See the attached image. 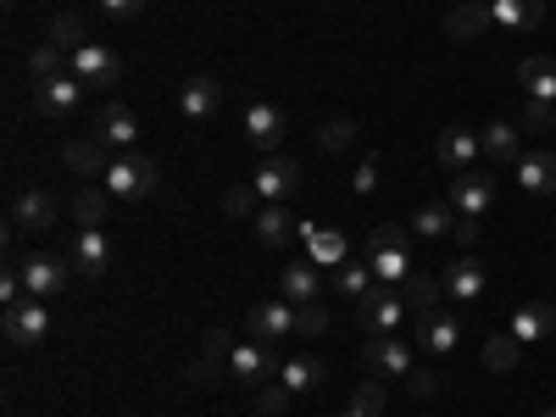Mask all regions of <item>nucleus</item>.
Here are the masks:
<instances>
[{"label":"nucleus","instance_id":"1","mask_svg":"<svg viewBox=\"0 0 556 417\" xmlns=\"http://www.w3.org/2000/svg\"><path fill=\"white\" fill-rule=\"evenodd\" d=\"M156 184H162V167L151 156H139V151H117L106 178H101V190L112 201H151L156 195Z\"/></svg>","mask_w":556,"mask_h":417},{"label":"nucleus","instance_id":"2","mask_svg":"<svg viewBox=\"0 0 556 417\" xmlns=\"http://www.w3.org/2000/svg\"><path fill=\"white\" fill-rule=\"evenodd\" d=\"M17 273H23V290L34 301H51L67 290V278H73V262L56 256V251H34V256H17Z\"/></svg>","mask_w":556,"mask_h":417},{"label":"nucleus","instance_id":"3","mask_svg":"<svg viewBox=\"0 0 556 417\" xmlns=\"http://www.w3.org/2000/svg\"><path fill=\"white\" fill-rule=\"evenodd\" d=\"M356 312H362V329L367 334H395L401 323L412 317L406 312V295H401V285H374L362 301H356Z\"/></svg>","mask_w":556,"mask_h":417},{"label":"nucleus","instance_id":"4","mask_svg":"<svg viewBox=\"0 0 556 417\" xmlns=\"http://www.w3.org/2000/svg\"><path fill=\"white\" fill-rule=\"evenodd\" d=\"M67 73L84 78V84H96V89H106V84L123 78V51H112V45H101V39H84L78 51L67 56Z\"/></svg>","mask_w":556,"mask_h":417},{"label":"nucleus","instance_id":"5","mask_svg":"<svg viewBox=\"0 0 556 417\" xmlns=\"http://www.w3.org/2000/svg\"><path fill=\"white\" fill-rule=\"evenodd\" d=\"M251 190L262 195V206H290V201L301 195V162L267 156V162L256 167V178H251Z\"/></svg>","mask_w":556,"mask_h":417},{"label":"nucleus","instance_id":"6","mask_svg":"<svg viewBox=\"0 0 556 417\" xmlns=\"http://www.w3.org/2000/svg\"><path fill=\"white\" fill-rule=\"evenodd\" d=\"M451 206H456V217H484V212L495 206V184H490V173H479V167L451 173Z\"/></svg>","mask_w":556,"mask_h":417},{"label":"nucleus","instance_id":"7","mask_svg":"<svg viewBox=\"0 0 556 417\" xmlns=\"http://www.w3.org/2000/svg\"><path fill=\"white\" fill-rule=\"evenodd\" d=\"M45 334H51V312H45V301H17V306H7V340L12 345H45Z\"/></svg>","mask_w":556,"mask_h":417},{"label":"nucleus","instance_id":"8","mask_svg":"<svg viewBox=\"0 0 556 417\" xmlns=\"http://www.w3.org/2000/svg\"><path fill=\"white\" fill-rule=\"evenodd\" d=\"M78 101H84V78H73V73L34 84V112H39V117H73Z\"/></svg>","mask_w":556,"mask_h":417},{"label":"nucleus","instance_id":"9","mask_svg":"<svg viewBox=\"0 0 556 417\" xmlns=\"http://www.w3.org/2000/svg\"><path fill=\"white\" fill-rule=\"evenodd\" d=\"M295 301H262V306H251V340H267V345H278V340H290V334H301L295 329Z\"/></svg>","mask_w":556,"mask_h":417},{"label":"nucleus","instance_id":"10","mask_svg":"<svg viewBox=\"0 0 556 417\" xmlns=\"http://www.w3.org/2000/svg\"><path fill=\"white\" fill-rule=\"evenodd\" d=\"M251 223H256V240H262V245H273V251H285V245H295V240H306V235H312V228H306L290 206H262Z\"/></svg>","mask_w":556,"mask_h":417},{"label":"nucleus","instance_id":"11","mask_svg":"<svg viewBox=\"0 0 556 417\" xmlns=\"http://www.w3.org/2000/svg\"><path fill=\"white\" fill-rule=\"evenodd\" d=\"M273 367H278L273 345L267 340H251V345H235V356H228V379H235L240 390H256Z\"/></svg>","mask_w":556,"mask_h":417},{"label":"nucleus","instance_id":"12","mask_svg":"<svg viewBox=\"0 0 556 417\" xmlns=\"http://www.w3.org/2000/svg\"><path fill=\"white\" fill-rule=\"evenodd\" d=\"M362 362L374 367V374L406 379V374H412V345H401L395 334H367V345H362Z\"/></svg>","mask_w":556,"mask_h":417},{"label":"nucleus","instance_id":"13","mask_svg":"<svg viewBox=\"0 0 556 417\" xmlns=\"http://www.w3.org/2000/svg\"><path fill=\"white\" fill-rule=\"evenodd\" d=\"M434 156H440V167H451V173H468V167L484 156V139H479L473 128H445L440 146H434Z\"/></svg>","mask_w":556,"mask_h":417},{"label":"nucleus","instance_id":"14","mask_svg":"<svg viewBox=\"0 0 556 417\" xmlns=\"http://www.w3.org/2000/svg\"><path fill=\"white\" fill-rule=\"evenodd\" d=\"M223 106V84L212 78V73H195V78H184V89H178V112L184 117H212Z\"/></svg>","mask_w":556,"mask_h":417},{"label":"nucleus","instance_id":"15","mask_svg":"<svg viewBox=\"0 0 556 417\" xmlns=\"http://www.w3.org/2000/svg\"><path fill=\"white\" fill-rule=\"evenodd\" d=\"M518 190H523V195H540V201L556 195V156H551V151L518 156Z\"/></svg>","mask_w":556,"mask_h":417},{"label":"nucleus","instance_id":"16","mask_svg":"<svg viewBox=\"0 0 556 417\" xmlns=\"http://www.w3.org/2000/svg\"><path fill=\"white\" fill-rule=\"evenodd\" d=\"M323 379H329V367H323L317 356H290V362H278V384H285L290 395H317Z\"/></svg>","mask_w":556,"mask_h":417},{"label":"nucleus","instance_id":"17","mask_svg":"<svg viewBox=\"0 0 556 417\" xmlns=\"http://www.w3.org/2000/svg\"><path fill=\"white\" fill-rule=\"evenodd\" d=\"M285 128H290V117L278 112V106H267V101H256L251 112H245V139L256 151H273L278 139H285Z\"/></svg>","mask_w":556,"mask_h":417},{"label":"nucleus","instance_id":"18","mask_svg":"<svg viewBox=\"0 0 556 417\" xmlns=\"http://www.w3.org/2000/svg\"><path fill=\"white\" fill-rule=\"evenodd\" d=\"M462 340V323L451 312H434V317H417V351H429V356H445L456 351Z\"/></svg>","mask_w":556,"mask_h":417},{"label":"nucleus","instance_id":"19","mask_svg":"<svg viewBox=\"0 0 556 417\" xmlns=\"http://www.w3.org/2000/svg\"><path fill=\"white\" fill-rule=\"evenodd\" d=\"M106 262H112V240L101 235V228H78V240H73V267H78L84 278H101Z\"/></svg>","mask_w":556,"mask_h":417},{"label":"nucleus","instance_id":"20","mask_svg":"<svg viewBox=\"0 0 556 417\" xmlns=\"http://www.w3.org/2000/svg\"><path fill=\"white\" fill-rule=\"evenodd\" d=\"M513 334H518L523 345H545V340L556 334V312H551L545 301H523V306L513 312Z\"/></svg>","mask_w":556,"mask_h":417},{"label":"nucleus","instance_id":"21","mask_svg":"<svg viewBox=\"0 0 556 417\" xmlns=\"http://www.w3.org/2000/svg\"><path fill=\"white\" fill-rule=\"evenodd\" d=\"M278 295L295 301V306L317 301V295H323V267H317V262H290L285 278H278Z\"/></svg>","mask_w":556,"mask_h":417},{"label":"nucleus","instance_id":"22","mask_svg":"<svg viewBox=\"0 0 556 417\" xmlns=\"http://www.w3.org/2000/svg\"><path fill=\"white\" fill-rule=\"evenodd\" d=\"M51 223H56V201L45 195V190L17 195V206H12V235H34V228H51Z\"/></svg>","mask_w":556,"mask_h":417},{"label":"nucleus","instance_id":"23","mask_svg":"<svg viewBox=\"0 0 556 417\" xmlns=\"http://www.w3.org/2000/svg\"><path fill=\"white\" fill-rule=\"evenodd\" d=\"M367 267L379 285H406L412 278V245H367Z\"/></svg>","mask_w":556,"mask_h":417},{"label":"nucleus","instance_id":"24","mask_svg":"<svg viewBox=\"0 0 556 417\" xmlns=\"http://www.w3.org/2000/svg\"><path fill=\"white\" fill-rule=\"evenodd\" d=\"M96 139H101V146H134V139H139V117L128 112V106H101V117H96Z\"/></svg>","mask_w":556,"mask_h":417},{"label":"nucleus","instance_id":"25","mask_svg":"<svg viewBox=\"0 0 556 417\" xmlns=\"http://www.w3.org/2000/svg\"><path fill=\"white\" fill-rule=\"evenodd\" d=\"M445 295H451V301H479V295H484V267H479L473 256H456V262L445 267Z\"/></svg>","mask_w":556,"mask_h":417},{"label":"nucleus","instance_id":"26","mask_svg":"<svg viewBox=\"0 0 556 417\" xmlns=\"http://www.w3.org/2000/svg\"><path fill=\"white\" fill-rule=\"evenodd\" d=\"M401 295H406V312L412 317H434V312H445V285H434V278L429 273H412L406 278V285H401Z\"/></svg>","mask_w":556,"mask_h":417},{"label":"nucleus","instance_id":"27","mask_svg":"<svg viewBox=\"0 0 556 417\" xmlns=\"http://www.w3.org/2000/svg\"><path fill=\"white\" fill-rule=\"evenodd\" d=\"M490 7V23L501 28H540L545 17V0H484Z\"/></svg>","mask_w":556,"mask_h":417},{"label":"nucleus","instance_id":"28","mask_svg":"<svg viewBox=\"0 0 556 417\" xmlns=\"http://www.w3.org/2000/svg\"><path fill=\"white\" fill-rule=\"evenodd\" d=\"M67 167H73L78 178H106L112 156H106V146H101V139L89 134V139H73V146H67Z\"/></svg>","mask_w":556,"mask_h":417},{"label":"nucleus","instance_id":"29","mask_svg":"<svg viewBox=\"0 0 556 417\" xmlns=\"http://www.w3.org/2000/svg\"><path fill=\"white\" fill-rule=\"evenodd\" d=\"M518 78H523V96H529V101H551V106H556V62H551V56H529V62L518 67Z\"/></svg>","mask_w":556,"mask_h":417},{"label":"nucleus","instance_id":"30","mask_svg":"<svg viewBox=\"0 0 556 417\" xmlns=\"http://www.w3.org/2000/svg\"><path fill=\"white\" fill-rule=\"evenodd\" d=\"M479 139H484V156H490V162L518 167V156H523V151H518V123H484Z\"/></svg>","mask_w":556,"mask_h":417},{"label":"nucleus","instance_id":"31","mask_svg":"<svg viewBox=\"0 0 556 417\" xmlns=\"http://www.w3.org/2000/svg\"><path fill=\"white\" fill-rule=\"evenodd\" d=\"M329 290L345 295V301H362L367 290H374V267H367V256H362V262H340L334 278H329Z\"/></svg>","mask_w":556,"mask_h":417},{"label":"nucleus","instance_id":"32","mask_svg":"<svg viewBox=\"0 0 556 417\" xmlns=\"http://www.w3.org/2000/svg\"><path fill=\"white\" fill-rule=\"evenodd\" d=\"M306 262H317V267H340V262H351L345 235H334V228H312V235H306Z\"/></svg>","mask_w":556,"mask_h":417},{"label":"nucleus","instance_id":"33","mask_svg":"<svg viewBox=\"0 0 556 417\" xmlns=\"http://www.w3.org/2000/svg\"><path fill=\"white\" fill-rule=\"evenodd\" d=\"M484 28H490V7H484V0L451 7V17H445V34H451V39H479Z\"/></svg>","mask_w":556,"mask_h":417},{"label":"nucleus","instance_id":"34","mask_svg":"<svg viewBox=\"0 0 556 417\" xmlns=\"http://www.w3.org/2000/svg\"><path fill=\"white\" fill-rule=\"evenodd\" d=\"M456 206L445 201V206H417L412 212V235H429V240H440V235H456Z\"/></svg>","mask_w":556,"mask_h":417},{"label":"nucleus","instance_id":"35","mask_svg":"<svg viewBox=\"0 0 556 417\" xmlns=\"http://www.w3.org/2000/svg\"><path fill=\"white\" fill-rule=\"evenodd\" d=\"M62 67H67V51H62V45H51V39L28 51V78H34V84H45V78H62Z\"/></svg>","mask_w":556,"mask_h":417},{"label":"nucleus","instance_id":"36","mask_svg":"<svg viewBox=\"0 0 556 417\" xmlns=\"http://www.w3.org/2000/svg\"><path fill=\"white\" fill-rule=\"evenodd\" d=\"M518 356H523V340H518L513 329L495 334V340H484V367H495V374H513Z\"/></svg>","mask_w":556,"mask_h":417},{"label":"nucleus","instance_id":"37","mask_svg":"<svg viewBox=\"0 0 556 417\" xmlns=\"http://www.w3.org/2000/svg\"><path fill=\"white\" fill-rule=\"evenodd\" d=\"M106 206H112L106 190H78V195H73V217H78V228H101V223L112 217Z\"/></svg>","mask_w":556,"mask_h":417},{"label":"nucleus","instance_id":"38","mask_svg":"<svg viewBox=\"0 0 556 417\" xmlns=\"http://www.w3.org/2000/svg\"><path fill=\"white\" fill-rule=\"evenodd\" d=\"M345 412H356V417H384V384H379V379H362V384L351 390Z\"/></svg>","mask_w":556,"mask_h":417},{"label":"nucleus","instance_id":"39","mask_svg":"<svg viewBox=\"0 0 556 417\" xmlns=\"http://www.w3.org/2000/svg\"><path fill=\"white\" fill-rule=\"evenodd\" d=\"M51 45H62V51L73 56V51H78V45H84V23H78L73 12H62V17L51 23Z\"/></svg>","mask_w":556,"mask_h":417},{"label":"nucleus","instance_id":"40","mask_svg":"<svg viewBox=\"0 0 556 417\" xmlns=\"http://www.w3.org/2000/svg\"><path fill=\"white\" fill-rule=\"evenodd\" d=\"M317 139H323V151H345L351 139H356V123H351V117H329Z\"/></svg>","mask_w":556,"mask_h":417},{"label":"nucleus","instance_id":"41","mask_svg":"<svg viewBox=\"0 0 556 417\" xmlns=\"http://www.w3.org/2000/svg\"><path fill=\"white\" fill-rule=\"evenodd\" d=\"M201 356L206 362H228V356H235V340H228V329H206V340H201Z\"/></svg>","mask_w":556,"mask_h":417},{"label":"nucleus","instance_id":"42","mask_svg":"<svg viewBox=\"0 0 556 417\" xmlns=\"http://www.w3.org/2000/svg\"><path fill=\"white\" fill-rule=\"evenodd\" d=\"M256 206H262V195L251 190V184H235V190H228V212L235 217H256Z\"/></svg>","mask_w":556,"mask_h":417},{"label":"nucleus","instance_id":"43","mask_svg":"<svg viewBox=\"0 0 556 417\" xmlns=\"http://www.w3.org/2000/svg\"><path fill=\"white\" fill-rule=\"evenodd\" d=\"M295 329H301V334H323V329H329V312H323L317 301H306V306L295 312Z\"/></svg>","mask_w":556,"mask_h":417},{"label":"nucleus","instance_id":"44","mask_svg":"<svg viewBox=\"0 0 556 417\" xmlns=\"http://www.w3.org/2000/svg\"><path fill=\"white\" fill-rule=\"evenodd\" d=\"M379 167H384V156H362V167H356V195H374V190H379Z\"/></svg>","mask_w":556,"mask_h":417},{"label":"nucleus","instance_id":"45","mask_svg":"<svg viewBox=\"0 0 556 417\" xmlns=\"http://www.w3.org/2000/svg\"><path fill=\"white\" fill-rule=\"evenodd\" d=\"M523 128H556V106L551 101H523Z\"/></svg>","mask_w":556,"mask_h":417},{"label":"nucleus","instance_id":"46","mask_svg":"<svg viewBox=\"0 0 556 417\" xmlns=\"http://www.w3.org/2000/svg\"><path fill=\"white\" fill-rule=\"evenodd\" d=\"M406 390H412L417 401H429V395L440 390V379H434V374H424V367H412V374H406Z\"/></svg>","mask_w":556,"mask_h":417},{"label":"nucleus","instance_id":"47","mask_svg":"<svg viewBox=\"0 0 556 417\" xmlns=\"http://www.w3.org/2000/svg\"><path fill=\"white\" fill-rule=\"evenodd\" d=\"M367 245H406V228L401 223H379L374 235H367Z\"/></svg>","mask_w":556,"mask_h":417},{"label":"nucleus","instance_id":"48","mask_svg":"<svg viewBox=\"0 0 556 417\" xmlns=\"http://www.w3.org/2000/svg\"><path fill=\"white\" fill-rule=\"evenodd\" d=\"M456 245H462V251L479 245V217H462V223H456Z\"/></svg>","mask_w":556,"mask_h":417},{"label":"nucleus","instance_id":"49","mask_svg":"<svg viewBox=\"0 0 556 417\" xmlns=\"http://www.w3.org/2000/svg\"><path fill=\"white\" fill-rule=\"evenodd\" d=\"M101 12L106 17H134V12H146V0H101Z\"/></svg>","mask_w":556,"mask_h":417},{"label":"nucleus","instance_id":"50","mask_svg":"<svg viewBox=\"0 0 556 417\" xmlns=\"http://www.w3.org/2000/svg\"><path fill=\"white\" fill-rule=\"evenodd\" d=\"M285 401H290V390H285V384H278V390H262V395H256V406H262V412H285Z\"/></svg>","mask_w":556,"mask_h":417},{"label":"nucleus","instance_id":"51","mask_svg":"<svg viewBox=\"0 0 556 417\" xmlns=\"http://www.w3.org/2000/svg\"><path fill=\"white\" fill-rule=\"evenodd\" d=\"M212 379H217V362H206V356H201V362L190 367V384H212Z\"/></svg>","mask_w":556,"mask_h":417},{"label":"nucleus","instance_id":"52","mask_svg":"<svg viewBox=\"0 0 556 417\" xmlns=\"http://www.w3.org/2000/svg\"><path fill=\"white\" fill-rule=\"evenodd\" d=\"M540 417H556V406H551V412H540Z\"/></svg>","mask_w":556,"mask_h":417},{"label":"nucleus","instance_id":"53","mask_svg":"<svg viewBox=\"0 0 556 417\" xmlns=\"http://www.w3.org/2000/svg\"><path fill=\"white\" fill-rule=\"evenodd\" d=\"M334 417H356V412H334Z\"/></svg>","mask_w":556,"mask_h":417},{"label":"nucleus","instance_id":"54","mask_svg":"<svg viewBox=\"0 0 556 417\" xmlns=\"http://www.w3.org/2000/svg\"><path fill=\"white\" fill-rule=\"evenodd\" d=\"M456 7H468V0H456Z\"/></svg>","mask_w":556,"mask_h":417},{"label":"nucleus","instance_id":"55","mask_svg":"<svg viewBox=\"0 0 556 417\" xmlns=\"http://www.w3.org/2000/svg\"><path fill=\"white\" fill-rule=\"evenodd\" d=\"M7 7H12V0H7Z\"/></svg>","mask_w":556,"mask_h":417}]
</instances>
